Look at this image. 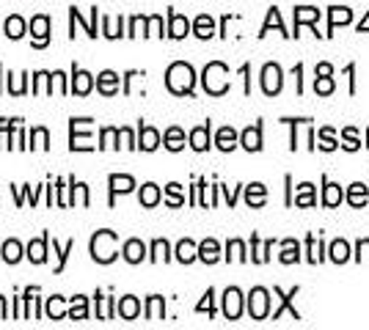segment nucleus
Instances as JSON below:
<instances>
[{
	"mask_svg": "<svg viewBox=\"0 0 369 330\" xmlns=\"http://www.w3.org/2000/svg\"><path fill=\"white\" fill-rule=\"evenodd\" d=\"M165 85H168V91L171 94H177V97H182V94H190L193 91V85H196V72H193V66L184 61H177L168 66V72H165Z\"/></svg>",
	"mask_w": 369,
	"mask_h": 330,
	"instance_id": "f257e3e1",
	"label": "nucleus"
},
{
	"mask_svg": "<svg viewBox=\"0 0 369 330\" xmlns=\"http://www.w3.org/2000/svg\"><path fill=\"white\" fill-rule=\"evenodd\" d=\"M116 245H119L116 231H110V228L97 231V234L91 237V259H94V262H100V265H110V262L119 256Z\"/></svg>",
	"mask_w": 369,
	"mask_h": 330,
	"instance_id": "f03ea898",
	"label": "nucleus"
},
{
	"mask_svg": "<svg viewBox=\"0 0 369 330\" xmlns=\"http://www.w3.org/2000/svg\"><path fill=\"white\" fill-rule=\"evenodd\" d=\"M202 82H204V91L212 94V97H221L229 91V69L226 63L212 61L204 66V75H202Z\"/></svg>",
	"mask_w": 369,
	"mask_h": 330,
	"instance_id": "7ed1b4c3",
	"label": "nucleus"
},
{
	"mask_svg": "<svg viewBox=\"0 0 369 330\" xmlns=\"http://www.w3.org/2000/svg\"><path fill=\"white\" fill-rule=\"evenodd\" d=\"M69 129H72V144H69L72 151H91V149H94L91 135H88L91 119H72V122H69Z\"/></svg>",
	"mask_w": 369,
	"mask_h": 330,
	"instance_id": "20e7f679",
	"label": "nucleus"
},
{
	"mask_svg": "<svg viewBox=\"0 0 369 330\" xmlns=\"http://www.w3.org/2000/svg\"><path fill=\"white\" fill-rule=\"evenodd\" d=\"M281 85H284V72H281V66H279V63H265V66H262V91H265L267 97H276V94L281 91Z\"/></svg>",
	"mask_w": 369,
	"mask_h": 330,
	"instance_id": "39448f33",
	"label": "nucleus"
},
{
	"mask_svg": "<svg viewBox=\"0 0 369 330\" xmlns=\"http://www.w3.org/2000/svg\"><path fill=\"white\" fill-rule=\"evenodd\" d=\"M248 314L254 319H267V314H270V294H267V289H251V294H248Z\"/></svg>",
	"mask_w": 369,
	"mask_h": 330,
	"instance_id": "423d86ee",
	"label": "nucleus"
},
{
	"mask_svg": "<svg viewBox=\"0 0 369 330\" xmlns=\"http://www.w3.org/2000/svg\"><path fill=\"white\" fill-rule=\"evenodd\" d=\"M243 314V294L240 289H226L224 292V316L226 319H240Z\"/></svg>",
	"mask_w": 369,
	"mask_h": 330,
	"instance_id": "0eeeda50",
	"label": "nucleus"
},
{
	"mask_svg": "<svg viewBox=\"0 0 369 330\" xmlns=\"http://www.w3.org/2000/svg\"><path fill=\"white\" fill-rule=\"evenodd\" d=\"M31 33H33V47H47V41H50V17L36 14L31 20Z\"/></svg>",
	"mask_w": 369,
	"mask_h": 330,
	"instance_id": "6e6552de",
	"label": "nucleus"
},
{
	"mask_svg": "<svg viewBox=\"0 0 369 330\" xmlns=\"http://www.w3.org/2000/svg\"><path fill=\"white\" fill-rule=\"evenodd\" d=\"M94 88V78L88 75V72H83L75 66V72H72V85H69V91H75L78 97H85L88 91Z\"/></svg>",
	"mask_w": 369,
	"mask_h": 330,
	"instance_id": "1a4fd4ad",
	"label": "nucleus"
},
{
	"mask_svg": "<svg viewBox=\"0 0 369 330\" xmlns=\"http://www.w3.org/2000/svg\"><path fill=\"white\" fill-rule=\"evenodd\" d=\"M187 33H190V22H187V17L171 11V14H168V36H171V39H184Z\"/></svg>",
	"mask_w": 369,
	"mask_h": 330,
	"instance_id": "9d476101",
	"label": "nucleus"
},
{
	"mask_svg": "<svg viewBox=\"0 0 369 330\" xmlns=\"http://www.w3.org/2000/svg\"><path fill=\"white\" fill-rule=\"evenodd\" d=\"M47 243H50V234H41L39 240H31L25 256H28L33 265H44V259H47Z\"/></svg>",
	"mask_w": 369,
	"mask_h": 330,
	"instance_id": "9b49d317",
	"label": "nucleus"
},
{
	"mask_svg": "<svg viewBox=\"0 0 369 330\" xmlns=\"http://www.w3.org/2000/svg\"><path fill=\"white\" fill-rule=\"evenodd\" d=\"M157 146H160V132H157L155 127L141 124V129H138V149H144V151H155Z\"/></svg>",
	"mask_w": 369,
	"mask_h": 330,
	"instance_id": "f8f14e48",
	"label": "nucleus"
},
{
	"mask_svg": "<svg viewBox=\"0 0 369 330\" xmlns=\"http://www.w3.org/2000/svg\"><path fill=\"white\" fill-rule=\"evenodd\" d=\"M97 88H100V94H105V97H113V94L119 91V75L110 72V69L100 72V75H97Z\"/></svg>",
	"mask_w": 369,
	"mask_h": 330,
	"instance_id": "ddd939ff",
	"label": "nucleus"
},
{
	"mask_svg": "<svg viewBox=\"0 0 369 330\" xmlns=\"http://www.w3.org/2000/svg\"><path fill=\"white\" fill-rule=\"evenodd\" d=\"M108 185H110V204H113L116 193H130V190L135 187V179H132V176H127V174H110Z\"/></svg>",
	"mask_w": 369,
	"mask_h": 330,
	"instance_id": "4468645a",
	"label": "nucleus"
},
{
	"mask_svg": "<svg viewBox=\"0 0 369 330\" xmlns=\"http://www.w3.org/2000/svg\"><path fill=\"white\" fill-rule=\"evenodd\" d=\"M122 253L130 265H138V262H144L146 259V245L141 240H127L122 247Z\"/></svg>",
	"mask_w": 369,
	"mask_h": 330,
	"instance_id": "2eb2a0df",
	"label": "nucleus"
},
{
	"mask_svg": "<svg viewBox=\"0 0 369 330\" xmlns=\"http://www.w3.org/2000/svg\"><path fill=\"white\" fill-rule=\"evenodd\" d=\"M240 144L246 146L248 151H259V149H262V127H259V124H254V127L243 129Z\"/></svg>",
	"mask_w": 369,
	"mask_h": 330,
	"instance_id": "dca6fc26",
	"label": "nucleus"
},
{
	"mask_svg": "<svg viewBox=\"0 0 369 330\" xmlns=\"http://www.w3.org/2000/svg\"><path fill=\"white\" fill-rule=\"evenodd\" d=\"M116 311H119L122 319H135V316L141 314V303H138V297L127 294V297H122V300L116 303Z\"/></svg>",
	"mask_w": 369,
	"mask_h": 330,
	"instance_id": "f3484780",
	"label": "nucleus"
},
{
	"mask_svg": "<svg viewBox=\"0 0 369 330\" xmlns=\"http://www.w3.org/2000/svg\"><path fill=\"white\" fill-rule=\"evenodd\" d=\"M190 146L196 151H207L209 149V122L196 127V129H190Z\"/></svg>",
	"mask_w": 369,
	"mask_h": 330,
	"instance_id": "a211bd4d",
	"label": "nucleus"
},
{
	"mask_svg": "<svg viewBox=\"0 0 369 330\" xmlns=\"http://www.w3.org/2000/svg\"><path fill=\"white\" fill-rule=\"evenodd\" d=\"M3 36H9V39H22L25 36V20L20 14H11L9 20L3 22Z\"/></svg>",
	"mask_w": 369,
	"mask_h": 330,
	"instance_id": "6ab92c4d",
	"label": "nucleus"
},
{
	"mask_svg": "<svg viewBox=\"0 0 369 330\" xmlns=\"http://www.w3.org/2000/svg\"><path fill=\"white\" fill-rule=\"evenodd\" d=\"M199 259L207 262V265H215V262L221 259V245H218L215 240H204V243L199 245Z\"/></svg>",
	"mask_w": 369,
	"mask_h": 330,
	"instance_id": "aec40b11",
	"label": "nucleus"
},
{
	"mask_svg": "<svg viewBox=\"0 0 369 330\" xmlns=\"http://www.w3.org/2000/svg\"><path fill=\"white\" fill-rule=\"evenodd\" d=\"M276 294H279V297H281V306H279V309L273 311V319H279V316H281V314H284V311H289V314H292V319H301V314H298V311L292 309V297H295V294H298V289H292V292H289V294H284V292H281V289H276Z\"/></svg>",
	"mask_w": 369,
	"mask_h": 330,
	"instance_id": "412c9836",
	"label": "nucleus"
},
{
	"mask_svg": "<svg viewBox=\"0 0 369 330\" xmlns=\"http://www.w3.org/2000/svg\"><path fill=\"white\" fill-rule=\"evenodd\" d=\"M215 146H218L221 151H232V149L237 146V132H234L232 127H221L218 135H215Z\"/></svg>",
	"mask_w": 369,
	"mask_h": 330,
	"instance_id": "4be33fe9",
	"label": "nucleus"
},
{
	"mask_svg": "<svg viewBox=\"0 0 369 330\" xmlns=\"http://www.w3.org/2000/svg\"><path fill=\"white\" fill-rule=\"evenodd\" d=\"M177 259H180L182 265L196 262V259H199V245H196L193 240H182V243L177 245Z\"/></svg>",
	"mask_w": 369,
	"mask_h": 330,
	"instance_id": "5701e85b",
	"label": "nucleus"
},
{
	"mask_svg": "<svg viewBox=\"0 0 369 330\" xmlns=\"http://www.w3.org/2000/svg\"><path fill=\"white\" fill-rule=\"evenodd\" d=\"M163 144L168 151H180L184 146V132L180 129V127H168L163 135Z\"/></svg>",
	"mask_w": 369,
	"mask_h": 330,
	"instance_id": "b1692460",
	"label": "nucleus"
},
{
	"mask_svg": "<svg viewBox=\"0 0 369 330\" xmlns=\"http://www.w3.org/2000/svg\"><path fill=\"white\" fill-rule=\"evenodd\" d=\"M193 33H196L199 39H209V36L215 33V20H212L209 14L196 17V22H193Z\"/></svg>",
	"mask_w": 369,
	"mask_h": 330,
	"instance_id": "393cba45",
	"label": "nucleus"
},
{
	"mask_svg": "<svg viewBox=\"0 0 369 330\" xmlns=\"http://www.w3.org/2000/svg\"><path fill=\"white\" fill-rule=\"evenodd\" d=\"M246 201H248V206H262L267 201V187L259 185V182L248 185L246 187Z\"/></svg>",
	"mask_w": 369,
	"mask_h": 330,
	"instance_id": "a878e982",
	"label": "nucleus"
},
{
	"mask_svg": "<svg viewBox=\"0 0 369 330\" xmlns=\"http://www.w3.org/2000/svg\"><path fill=\"white\" fill-rule=\"evenodd\" d=\"M163 314H165V300L160 294H152L146 300V319H163Z\"/></svg>",
	"mask_w": 369,
	"mask_h": 330,
	"instance_id": "bb28decb",
	"label": "nucleus"
},
{
	"mask_svg": "<svg viewBox=\"0 0 369 330\" xmlns=\"http://www.w3.org/2000/svg\"><path fill=\"white\" fill-rule=\"evenodd\" d=\"M317 20H320V11H317L314 6H298V9H295V25H298V28H301L303 22L314 25Z\"/></svg>",
	"mask_w": 369,
	"mask_h": 330,
	"instance_id": "cd10ccee",
	"label": "nucleus"
},
{
	"mask_svg": "<svg viewBox=\"0 0 369 330\" xmlns=\"http://www.w3.org/2000/svg\"><path fill=\"white\" fill-rule=\"evenodd\" d=\"M353 20V11L350 9H342V6H333L328 14V31H333L336 25H348Z\"/></svg>",
	"mask_w": 369,
	"mask_h": 330,
	"instance_id": "c85d7f7f",
	"label": "nucleus"
},
{
	"mask_svg": "<svg viewBox=\"0 0 369 330\" xmlns=\"http://www.w3.org/2000/svg\"><path fill=\"white\" fill-rule=\"evenodd\" d=\"M298 259H301V245L295 240H284L281 243V262L284 265H295Z\"/></svg>",
	"mask_w": 369,
	"mask_h": 330,
	"instance_id": "c756f323",
	"label": "nucleus"
},
{
	"mask_svg": "<svg viewBox=\"0 0 369 330\" xmlns=\"http://www.w3.org/2000/svg\"><path fill=\"white\" fill-rule=\"evenodd\" d=\"M367 198H369L367 185H361V182L350 185V190H348V201H350V204H353V206H364V204H367Z\"/></svg>",
	"mask_w": 369,
	"mask_h": 330,
	"instance_id": "7c9ffc66",
	"label": "nucleus"
},
{
	"mask_svg": "<svg viewBox=\"0 0 369 330\" xmlns=\"http://www.w3.org/2000/svg\"><path fill=\"white\" fill-rule=\"evenodd\" d=\"M342 198H345V193H342V187L328 182L326 190H323V204L326 206H339L342 204Z\"/></svg>",
	"mask_w": 369,
	"mask_h": 330,
	"instance_id": "2f4dec72",
	"label": "nucleus"
},
{
	"mask_svg": "<svg viewBox=\"0 0 369 330\" xmlns=\"http://www.w3.org/2000/svg\"><path fill=\"white\" fill-rule=\"evenodd\" d=\"M0 256L9 262V265H17L22 259V245L17 243V240H9L6 245H3V250H0Z\"/></svg>",
	"mask_w": 369,
	"mask_h": 330,
	"instance_id": "473e14b6",
	"label": "nucleus"
},
{
	"mask_svg": "<svg viewBox=\"0 0 369 330\" xmlns=\"http://www.w3.org/2000/svg\"><path fill=\"white\" fill-rule=\"evenodd\" d=\"M350 259V245L345 240H336V243H331V262H336V265H345Z\"/></svg>",
	"mask_w": 369,
	"mask_h": 330,
	"instance_id": "72a5a7b5",
	"label": "nucleus"
},
{
	"mask_svg": "<svg viewBox=\"0 0 369 330\" xmlns=\"http://www.w3.org/2000/svg\"><path fill=\"white\" fill-rule=\"evenodd\" d=\"M141 204L144 206H157L160 204V187L152 185V182H146L141 187Z\"/></svg>",
	"mask_w": 369,
	"mask_h": 330,
	"instance_id": "f704fd0d",
	"label": "nucleus"
},
{
	"mask_svg": "<svg viewBox=\"0 0 369 330\" xmlns=\"http://www.w3.org/2000/svg\"><path fill=\"white\" fill-rule=\"evenodd\" d=\"M69 316H72V319H85V316H88V300H85L83 294H75V297H72Z\"/></svg>",
	"mask_w": 369,
	"mask_h": 330,
	"instance_id": "c9c22d12",
	"label": "nucleus"
},
{
	"mask_svg": "<svg viewBox=\"0 0 369 330\" xmlns=\"http://www.w3.org/2000/svg\"><path fill=\"white\" fill-rule=\"evenodd\" d=\"M122 135H119V129L116 127H105L103 132H100V149H119V141Z\"/></svg>",
	"mask_w": 369,
	"mask_h": 330,
	"instance_id": "e433bc0d",
	"label": "nucleus"
},
{
	"mask_svg": "<svg viewBox=\"0 0 369 330\" xmlns=\"http://www.w3.org/2000/svg\"><path fill=\"white\" fill-rule=\"evenodd\" d=\"M47 316L50 319H63L66 316V309H63V297H58V294H53L50 300H47Z\"/></svg>",
	"mask_w": 369,
	"mask_h": 330,
	"instance_id": "4c0bfd02",
	"label": "nucleus"
},
{
	"mask_svg": "<svg viewBox=\"0 0 369 330\" xmlns=\"http://www.w3.org/2000/svg\"><path fill=\"white\" fill-rule=\"evenodd\" d=\"M226 259L229 262H246V245L240 243V240H232L229 245H226Z\"/></svg>",
	"mask_w": 369,
	"mask_h": 330,
	"instance_id": "58836bf2",
	"label": "nucleus"
},
{
	"mask_svg": "<svg viewBox=\"0 0 369 330\" xmlns=\"http://www.w3.org/2000/svg\"><path fill=\"white\" fill-rule=\"evenodd\" d=\"M295 204L298 206H314V185H298V196H295Z\"/></svg>",
	"mask_w": 369,
	"mask_h": 330,
	"instance_id": "ea45409f",
	"label": "nucleus"
},
{
	"mask_svg": "<svg viewBox=\"0 0 369 330\" xmlns=\"http://www.w3.org/2000/svg\"><path fill=\"white\" fill-rule=\"evenodd\" d=\"M165 204H168V206H182V204H184L182 185H177V182H171V185L165 187Z\"/></svg>",
	"mask_w": 369,
	"mask_h": 330,
	"instance_id": "a19ab883",
	"label": "nucleus"
},
{
	"mask_svg": "<svg viewBox=\"0 0 369 330\" xmlns=\"http://www.w3.org/2000/svg\"><path fill=\"white\" fill-rule=\"evenodd\" d=\"M31 149H50V132L44 127L31 129Z\"/></svg>",
	"mask_w": 369,
	"mask_h": 330,
	"instance_id": "79ce46f5",
	"label": "nucleus"
},
{
	"mask_svg": "<svg viewBox=\"0 0 369 330\" xmlns=\"http://www.w3.org/2000/svg\"><path fill=\"white\" fill-rule=\"evenodd\" d=\"M171 253H168V243L165 240H155L152 243V262H168Z\"/></svg>",
	"mask_w": 369,
	"mask_h": 330,
	"instance_id": "37998d69",
	"label": "nucleus"
},
{
	"mask_svg": "<svg viewBox=\"0 0 369 330\" xmlns=\"http://www.w3.org/2000/svg\"><path fill=\"white\" fill-rule=\"evenodd\" d=\"M53 250L58 253V267H56V272H61L63 265H66V256H69V253L75 250V240H69V243H66V245H63V247H58V243L53 240Z\"/></svg>",
	"mask_w": 369,
	"mask_h": 330,
	"instance_id": "c03bdc74",
	"label": "nucleus"
},
{
	"mask_svg": "<svg viewBox=\"0 0 369 330\" xmlns=\"http://www.w3.org/2000/svg\"><path fill=\"white\" fill-rule=\"evenodd\" d=\"M317 138H320V144H317L320 149H326V151H333V149H336V138H333V129H331V127H323Z\"/></svg>",
	"mask_w": 369,
	"mask_h": 330,
	"instance_id": "a18cd8bd",
	"label": "nucleus"
},
{
	"mask_svg": "<svg viewBox=\"0 0 369 330\" xmlns=\"http://www.w3.org/2000/svg\"><path fill=\"white\" fill-rule=\"evenodd\" d=\"M314 91H317L320 97H328V94H333V80H331L328 75H317V82H314Z\"/></svg>",
	"mask_w": 369,
	"mask_h": 330,
	"instance_id": "49530a36",
	"label": "nucleus"
},
{
	"mask_svg": "<svg viewBox=\"0 0 369 330\" xmlns=\"http://www.w3.org/2000/svg\"><path fill=\"white\" fill-rule=\"evenodd\" d=\"M146 36H163V17H149L146 20Z\"/></svg>",
	"mask_w": 369,
	"mask_h": 330,
	"instance_id": "de8ad7c7",
	"label": "nucleus"
},
{
	"mask_svg": "<svg viewBox=\"0 0 369 330\" xmlns=\"http://www.w3.org/2000/svg\"><path fill=\"white\" fill-rule=\"evenodd\" d=\"M342 141H345V149H348V151H355V149H358V132H355V129H353V127H348V129H345V132H342Z\"/></svg>",
	"mask_w": 369,
	"mask_h": 330,
	"instance_id": "09e8293b",
	"label": "nucleus"
},
{
	"mask_svg": "<svg viewBox=\"0 0 369 330\" xmlns=\"http://www.w3.org/2000/svg\"><path fill=\"white\" fill-rule=\"evenodd\" d=\"M146 20H149V17H132V20H130L127 36H141V33L146 36Z\"/></svg>",
	"mask_w": 369,
	"mask_h": 330,
	"instance_id": "8fccbe9b",
	"label": "nucleus"
},
{
	"mask_svg": "<svg viewBox=\"0 0 369 330\" xmlns=\"http://www.w3.org/2000/svg\"><path fill=\"white\" fill-rule=\"evenodd\" d=\"M273 25H276V28H279V31L284 33V25H281V14H279V9H270V14H267L265 28H262V36H265V33H267V31H270V28H273Z\"/></svg>",
	"mask_w": 369,
	"mask_h": 330,
	"instance_id": "3c124183",
	"label": "nucleus"
},
{
	"mask_svg": "<svg viewBox=\"0 0 369 330\" xmlns=\"http://www.w3.org/2000/svg\"><path fill=\"white\" fill-rule=\"evenodd\" d=\"M103 33L108 39H116V36H122V25L116 28V20L113 17H105L103 20Z\"/></svg>",
	"mask_w": 369,
	"mask_h": 330,
	"instance_id": "603ef678",
	"label": "nucleus"
},
{
	"mask_svg": "<svg viewBox=\"0 0 369 330\" xmlns=\"http://www.w3.org/2000/svg\"><path fill=\"white\" fill-rule=\"evenodd\" d=\"M212 297H215V292L212 289H207V294H204V300L196 306V311L202 314V311H207V314H215V306H212Z\"/></svg>",
	"mask_w": 369,
	"mask_h": 330,
	"instance_id": "864d4df0",
	"label": "nucleus"
},
{
	"mask_svg": "<svg viewBox=\"0 0 369 330\" xmlns=\"http://www.w3.org/2000/svg\"><path fill=\"white\" fill-rule=\"evenodd\" d=\"M320 259H323V253H320L317 240H314V237H308V262H311V265H317Z\"/></svg>",
	"mask_w": 369,
	"mask_h": 330,
	"instance_id": "5fc2aeb1",
	"label": "nucleus"
},
{
	"mask_svg": "<svg viewBox=\"0 0 369 330\" xmlns=\"http://www.w3.org/2000/svg\"><path fill=\"white\" fill-rule=\"evenodd\" d=\"M119 135H122V141L127 149H138V144H135V135H132V129H127V127H122L119 129Z\"/></svg>",
	"mask_w": 369,
	"mask_h": 330,
	"instance_id": "6e6d98bb",
	"label": "nucleus"
},
{
	"mask_svg": "<svg viewBox=\"0 0 369 330\" xmlns=\"http://www.w3.org/2000/svg\"><path fill=\"white\" fill-rule=\"evenodd\" d=\"M25 198H31V204L36 201V193L31 190V185H25V190H22V193H17V204H25Z\"/></svg>",
	"mask_w": 369,
	"mask_h": 330,
	"instance_id": "4d7b16f0",
	"label": "nucleus"
},
{
	"mask_svg": "<svg viewBox=\"0 0 369 330\" xmlns=\"http://www.w3.org/2000/svg\"><path fill=\"white\" fill-rule=\"evenodd\" d=\"M78 196H80V204L88 206V187L83 185V182H78Z\"/></svg>",
	"mask_w": 369,
	"mask_h": 330,
	"instance_id": "13d9d810",
	"label": "nucleus"
},
{
	"mask_svg": "<svg viewBox=\"0 0 369 330\" xmlns=\"http://www.w3.org/2000/svg\"><path fill=\"white\" fill-rule=\"evenodd\" d=\"M364 256L369 259V240H361V243H358V259H364Z\"/></svg>",
	"mask_w": 369,
	"mask_h": 330,
	"instance_id": "bf43d9fd",
	"label": "nucleus"
},
{
	"mask_svg": "<svg viewBox=\"0 0 369 330\" xmlns=\"http://www.w3.org/2000/svg\"><path fill=\"white\" fill-rule=\"evenodd\" d=\"M331 72H333V69H331V63H320V66H317V75H328L331 78Z\"/></svg>",
	"mask_w": 369,
	"mask_h": 330,
	"instance_id": "052dcab7",
	"label": "nucleus"
},
{
	"mask_svg": "<svg viewBox=\"0 0 369 330\" xmlns=\"http://www.w3.org/2000/svg\"><path fill=\"white\" fill-rule=\"evenodd\" d=\"M358 31H361V33H369V11H367V17L361 20V25H358Z\"/></svg>",
	"mask_w": 369,
	"mask_h": 330,
	"instance_id": "680f3d73",
	"label": "nucleus"
},
{
	"mask_svg": "<svg viewBox=\"0 0 369 330\" xmlns=\"http://www.w3.org/2000/svg\"><path fill=\"white\" fill-rule=\"evenodd\" d=\"M0 319H6V297H0Z\"/></svg>",
	"mask_w": 369,
	"mask_h": 330,
	"instance_id": "e2e57ef3",
	"label": "nucleus"
},
{
	"mask_svg": "<svg viewBox=\"0 0 369 330\" xmlns=\"http://www.w3.org/2000/svg\"><path fill=\"white\" fill-rule=\"evenodd\" d=\"M367 138H369V132H367Z\"/></svg>",
	"mask_w": 369,
	"mask_h": 330,
	"instance_id": "0e129e2a",
	"label": "nucleus"
}]
</instances>
